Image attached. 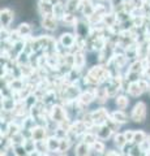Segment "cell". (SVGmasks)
Returning a JSON list of instances; mask_svg holds the SVG:
<instances>
[{
	"mask_svg": "<svg viewBox=\"0 0 150 156\" xmlns=\"http://www.w3.org/2000/svg\"><path fill=\"white\" fill-rule=\"evenodd\" d=\"M61 20H63V22H64L65 25H68V26H76V23H77V18L73 16V13L67 12Z\"/></svg>",
	"mask_w": 150,
	"mask_h": 156,
	"instance_id": "cell-26",
	"label": "cell"
},
{
	"mask_svg": "<svg viewBox=\"0 0 150 156\" xmlns=\"http://www.w3.org/2000/svg\"><path fill=\"white\" fill-rule=\"evenodd\" d=\"M95 99H97V89L82 92V94L79 96V101L82 105H89L91 101L95 100Z\"/></svg>",
	"mask_w": 150,
	"mask_h": 156,
	"instance_id": "cell-10",
	"label": "cell"
},
{
	"mask_svg": "<svg viewBox=\"0 0 150 156\" xmlns=\"http://www.w3.org/2000/svg\"><path fill=\"white\" fill-rule=\"evenodd\" d=\"M27 156H42V152H39V151H33V152H30V154H29Z\"/></svg>",
	"mask_w": 150,
	"mask_h": 156,
	"instance_id": "cell-35",
	"label": "cell"
},
{
	"mask_svg": "<svg viewBox=\"0 0 150 156\" xmlns=\"http://www.w3.org/2000/svg\"><path fill=\"white\" fill-rule=\"evenodd\" d=\"M14 100L11 98H5L3 99V109L4 111H14Z\"/></svg>",
	"mask_w": 150,
	"mask_h": 156,
	"instance_id": "cell-28",
	"label": "cell"
},
{
	"mask_svg": "<svg viewBox=\"0 0 150 156\" xmlns=\"http://www.w3.org/2000/svg\"><path fill=\"white\" fill-rule=\"evenodd\" d=\"M124 135H125V138H127L128 142L133 143V138H134V131H133V130H127V131H124Z\"/></svg>",
	"mask_w": 150,
	"mask_h": 156,
	"instance_id": "cell-33",
	"label": "cell"
},
{
	"mask_svg": "<svg viewBox=\"0 0 150 156\" xmlns=\"http://www.w3.org/2000/svg\"><path fill=\"white\" fill-rule=\"evenodd\" d=\"M16 31L18 33V35L22 38H27V37H30V34H31V26L29 25V23L26 22H24V23H20L18 25V27L16 29Z\"/></svg>",
	"mask_w": 150,
	"mask_h": 156,
	"instance_id": "cell-17",
	"label": "cell"
},
{
	"mask_svg": "<svg viewBox=\"0 0 150 156\" xmlns=\"http://www.w3.org/2000/svg\"><path fill=\"white\" fill-rule=\"evenodd\" d=\"M90 23L89 22H86L84 21V20H80V21H77L76 23V34H77V37L81 38V39H85V38H88L89 35V33H90Z\"/></svg>",
	"mask_w": 150,
	"mask_h": 156,
	"instance_id": "cell-5",
	"label": "cell"
},
{
	"mask_svg": "<svg viewBox=\"0 0 150 156\" xmlns=\"http://www.w3.org/2000/svg\"><path fill=\"white\" fill-rule=\"evenodd\" d=\"M104 156H120V154L116 152V151H108V152Z\"/></svg>",
	"mask_w": 150,
	"mask_h": 156,
	"instance_id": "cell-34",
	"label": "cell"
},
{
	"mask_svg": "<svg viewBox=\"0 0 150 156\" xmlns=\"http://www.w3.org/2000/svg\"><path fill=\"white\" fill-rule=\"evenodd\" d=\"M110 117L114 121H116L118 124H125L128 121V116L125 115V112L122 111V109H119V111H114L112 113H110Z\"/></svg>",
	"mask_w": 150,
	"mask_h": 156,
	"instance_id": "cell-16",
	"label": "cell"
},
{
	"mask_svg": "<svg viewBox=\"0 0 150 156\" xmlns=\"http://www.w3.org/2000/svg\"><path fill=\"white\" fill-rule=\"evenodd\" d=\"M148 142H149V147H150V135L148 136Z\"/></svg>",
	"mask_w": 150,
	"mask_h": 156,
	"instance_id": "cell-38",
	"label": "cell"
},
{
	"mask_svg": "<svg viewBox=\"0 0 150 156\" xmlns=\"http://www.w3.org/2000/svg\"><path fill=\"white\" fill-rule=\"evenodd\" d=\"M60 142H61V139L59 138V136H50L47 140H46V143H47V150H48V152H59V150H60Z\"/></svg>",
	"mask_w": 150,
	"mask_h": 156,
	"instance_id": "cell-12",
	"label": "cell"
},
{
	"mask_svg": "<svg viewBox=\"0 0 150 156\" xmlns=\"http://www.w3.org/2000/svg\"><path fill=\"white\" fill-rule=\"evenodd\" d=\"M14 154H16V156H27L29 154L26 152L25 147H24V144H18L14 147Z\"/></svg>",
	"mask_w": 150,
	"mask_h": 156,
	"instance_id": "cell-30",
	"label": "cell"
},
{
	"mask_svg": "<svg viewBox=\"0 0 150 156\" xmlns=\"http://www.w3.org/2000/svg\"><path fill=\"white\" fill-rule=\"evenodd\" d=\"M14 18V13L12 9L3 8L0 12V23H2V29H8Z\"/></svg>",
	"mask_w": 150,
	"mask_h": 156,
	"instance_id": "cell-4",
	"label": "cell"
},
{
	"mask_svg": "<svg viewBox=\"0 0 150 156\" xmlns=\"http://www.w3.org/2000/svg\"><path fill=\"white\" fill-rule=\"evenodd\" d=\"M90 147H91V151H93V152L98 154V155H102L104 152V150H106V146H104V143L101 139H98L97 142H94L93 144L90 146Z\"/></svg>",
	"mask_w": 150,
	"mask_h": 156,
	"instance_id": "cell-24",
	"label": "cell"
},
{
	"mask_svg": "<svg viewBox=\"0 0 150 156\" xmlns=\"http://www.w3.org/2000/svg\"><path fill=\"white\" fill-rule=\"evenodd\" d=\"M11 142L14 143L16 146H18V144H24V142H25V138L22 136V133H21V131H20V133H17V134H14V135L11 136Z\"/></svg>",
	"mask_w": 150,
	"mask_h": 156,
	"instance_id": "cell-29",
	"label": "cell"
},
{
	"mask_svg": "<svg viewBox=\"0 0 150 156\" xmlns=\"http://www.w3.org/2000/svg\"><path fill=\"white\" fill-rule=\"evenodd\" d=\"M145 140H148V135L142 130H136L134 131V138H133V144H142Z\"/></svg>",
	"mask_w": 150,
	"mask_h": 156,
	"instance_id": "cell-20",
	"label": "cell"
},
{
	"mask_svg": "<svg viewBox=\"0 0 150 156\" xmlns=\"http://www.w3.org/2000/svg\"><path fill=\"white\" fill-rule=\"evenodd\" d=\"M73 62H75V68H77V69H81L85 65V57L81 51H77L73 55Z\"/></svg>",
	"mask_w": 150,
	"mask_h": 156,
	"instance_id": "cell-21",
	"label": "cell"
},
{
	"mask_svg": "<svg viewBox=\"0 0 150 156\" xmlns=\"http://www.w3.org/2000/svg\"><path fill=\"white\" fill-rule=\"evenodd\" d=\"M51 120L57 124L64 122L67 120L65 119V109L63 108L61 105H54L51 109Z\"/></svg>",
	"mask_w": 150,
	"mask_h": 156,
	"instance_id": "cell-6",
	"label": "cell"
},
{
	"mask_svg": "<svg viewBox=\"0 0 150 156\" xmlns=\"http://www.w3.org/2000/svg\"><path fill=\"white\" fill-rule=\"evenodd\" d=\"M114 143H115L116 147L122 150L124 146L128 143V140H127V138H125L124 133H116V134L114 135Z\"/></svg>",
	"mask_w": 150,
	"mask_h": 156,
	"instance_id": "cell-19",
	"label": "cell"
},
{
	"mask_svg": "<svg viewBox=\"0 0 150 156\" xmlns=\"http://www.w3.org/2000/svg\"><path fill=\"white\" fill-rule=\"evenodd\" d=\"M65 13H67V11H65V5H63L61 3L56 4V5L54 7V17H55L56 20H57V18H63Z\"/></svg>",
	"mask_w": 150,
	"mask_h": 156,
	"instance_id": "cell-25",
	"label": "cell"
},
{
	"mask_svg": "<svg viewBox=\"0 0 150 156\" xmlns=\"http://www.w3.org/2000/svg\"><path fill=\"white\" fill-rule=\"evenodd\" d=\"M108 112L104 108H99L90 113V121L93 125H103L106 122V120L108 119Z\"/></svg>",
	"mask_w": 150,
	"mask_h": 156,
	"instance_id": "cell-3",
	"label": "cell"
},
{
	"mask_svg": "<svg viewBox=\"0 0 150 156\" xmlns=\"http://www.w3.org/2000/svg\"><path fill=\"white\" fill-rule=\"evenodd\" d=\"M127 91H128V94H129L130 96H134V98L140 96V95H141L142 92H144V91L141 90V87H140V85H138L137 81H130L129 85H128Z\"/></svg>",
	"mask_w": 150,
	"mask_h": 156,
	"instance_id": "cell-15",
	"label": "cell"
},
{
	"mask_svg": "<svg viewBox=\"0 0 150 156\" xmlns=\"http://www.w3.org/2000/svg\"><path fill=\"white\" fill-rule=\"evenodd\" d=\"M46 133H47V129L46 128H43V126H34V128L30 130V138H33L35 142L45 140Z\"/></svg>",
	"mask_w": 150,
	"mask_h": 156,
	"instance_id": "cell-11",
	"label": "cell"
},
{
	"mask_svg": "<svg viewBox=\"0 0 150 156\" xmlns=\"http://www.w3.org/2000/svg\"><path fill=\"white\" fill-rule=\"evenodd\" d=\"M97 140H98V136H97V134L93 133V131H86L84 136H82V142H85L89 146H91L94 142H97Z\"/></svg>",
	"mask_w": 150,
	"mask_h": 156,
	"instance_id": "cell-23",
	"label": "cell"
},
{
	"mask_svg": "<svg viewBox=\"0 0 150 156\" xmlns=\"http://www.w3.org/2000/svg\"><path fill=\"white\" fill-rule=\"evenodd\" d=\"M106 77H108V70L103 66H93L88 73V77H86V81L89 83H94L98 85L99 82H102L106 80Z\"/></svg>",
	"mask_w": 150,
	"mask_h": 156,
	"instance_id": "cell-1",
	"label": "cell"
},
{
	"mask_svg": "<svg viewBox=\"0 0 150 156\" xmlns=\"http://www.w3.org/2000/svg\"><path fill=\"white\" fill-rule=\"evenodd\" d=\"M115 103H116V105H118L119 109L124 111L128 107V104H129V99L125 95H119V96H116Z\"/></svg>",
	"mask_w": 150,
	"mask_h": 156,
	"instance_id": "cell-22",
	"label": "cell"
},
{
	"mask_svg": "<svg viewBox=\"0 0 150 156\" xmlns=\"http://www.w3.org/2000/svg\"><path fill=\"white\" fill-rule=\"evenodd\" d=\"M38 9L42 17L45 16H54V5L48 0H39L38 2Z\"/></svg>",
	"mask_w": 150,
	"mask_h": 156,
	"instance_id": "cell-7",
	"label": "cell"
},
{
	"mask_svg": "<svg viewBox=\"0 0 150 156\" xmlns=\"http://www.w3.org/2000/svg\"><path fill=\"white\" fill-rule=\"evenodd\" d=\"M48 2H50V3H51V4H52V5H54V7L56 5V4H59V3H61V2H60V0H48Z\"/></svg>",
	"mask_w": 150,
	"mask_h": 156,
	"instance_id": "cell-36",
	"label": "cell"
},
{
	"mask_svg": "<svg viewBox=\"0 0 150 156\" xmlns=\"http://www.w3.org/2000/svg\"><path fill=\"white\" fill-rule=\"evenodd\" d=\"M137 82H138V85H140V87H141L142 91H146V90L150 89V85H149V82L146 80H138Z\"/></svg>",
	"mask_w": 150,
	"mask_h": 156,
	"instance_id": "cell-32",
	"label": "cell"
},
{
	"mask_svg": "<svg viewBox=\"0 0 150 156\" xmlns=\"http://www.w3.org/2000/svg\"><path fill=\"white\" fill-rule=\"evenodd\" d=\"M71 147V140L68 136H64V138H61V142H60V150H59V152L61 154H65L67 151L69 150Z\"/></svg>",
	"mask_w": 150,
	"mask_h": 156,
	"instance_id": "cell-27",
	"label": "cell"
},
{
	"mask_svg": "<svg viewBox=\"0 0 150 156\" xmlns=\"http://www.w3.org/2000/svg\"><path fill=\"white\" fill-rule=\"evenodd\" d=\"M123 2H124V3H130L132 0H123Z\"/></svg>",
	"mask_w": 150,
	"mask_h": 156,
	"instance_id": "cell-37",
	"label": "cell"
},
{
	"mask_svg": "<svg viewBox=\"0 0 150 156\" xmlns=\"http://www.w3.org/2000/svg\"><path fill=\"white\" fill-rule=\"evenodd\" d=\"M94 126H97V129H98V131H97V136H98V139H101V140H106V139H108L111 135H112V129L110 128V126H107L106 124H103V125H94Z\"/></svg>",
	"mask_w": 150,
	"mask_h": 156,
	"instance_id": "cell-9",
	"label": "cell"
},
{
	"mask_svg": "<svg viewBox=\"0 0 150 156\" xmlns=\"http://www.w3.org/2000/svg\"><path fill=\"white\" fill-rule=\"evenodd\" d=\"M81 3H82V0H67L65 11L68 13H75L81 7Z\"/></svg>",
	"mask_w": 150,
	"mask_h": 156,
	"instance_id": "cell-18",
	"label": "cell"
},
{
	"mask_svg": "<svg viewBox=\"0 0 150 156\" xmlns=\"http://www.w3.org/2000/svg\"><path fill=\"white\" fill-rule=\"evenodd\" d=\"M90 151H91L90 146L81 140V142L77 143V146L75 147V155L76 156H89Z\"/></svg>",
	"mask_w": 150,
	"mask_h": 156,
	"instance_id": "cell-14",
	"label": "cell"
},
{
	"mask_svg": "<svg viewBox=\"0 0 150 156\" xmlns=\"http://www.w3.org/2000/svg\"><path fill=\"white\" fill-rule=\"evenodd\" d=\"M124 156H127V155H124Z\"/></svg>",
	"mask_w": 150,
	"mask_h": 156,
	"instance_id": "cell-39",
	"label": "cell"
},
{
	"mask_svg": "<svg viewBox=\"0 0 150 156\" xmlns=\"http://www.w3.org/2000/svg\"><path fill=\"white\" fill-rule=\"evenodd\" d=\"M59 43L61 44V47L71 48V47H73L77 43V38H75V35H73V34H71V33H64V34H61V35H60Z\"/></svg>",
	"mask_w": 150,
	"mask_h": 156,
	"instance_id": "cell-8",
	"label": "cell"
},
{
	"mask_svg": "<svg viewBox=\"0 0 150 156\" xmlns=\"http://www.w3.org/2000/svg\"><path fill=\"white\" fill-rule=\"evenodd\" d=\"M42 27L46 29V30H56L57 27V22L56 18L54 16H45L42 18Z\"/></svg>",
	"mask_w": 150,
	"mask_h": 156,
	"instance_id": "cell-13",
	"label": "cell"
},
{
	"mask_svg": "<svg viewBox=\"0 0 150 156\" xmlns=\"http://www.w3.org/2000/svg\"><path fill=\"white\" fill-rule=\"evenodd\" d=\"M11 87L13 90H22V81L21 80H13L12 83H11Z\"/></svg>",
	"mask_w": 150,
	"mask_h": 156,
	"instance_id": "cell-31",
	"label": "cell"
},
{
	"mask_svg": "<svg viewBox=\"0 0 150 156\" xmlns=\"http://www.w3.org/2000/svg\"><path fill=\"white\" fill-rule=\"evenodd\" d=\"M146 115H148V107L144 101H138L136 105L133 107L132 112H130V120H133L134 122L141 124L146 120Z\"/></svg>",
	"mask_w": 150,
	"mask_h": 156,
	"instance_id": "cell-2",
	"label": "cell"
}]
</instances>
